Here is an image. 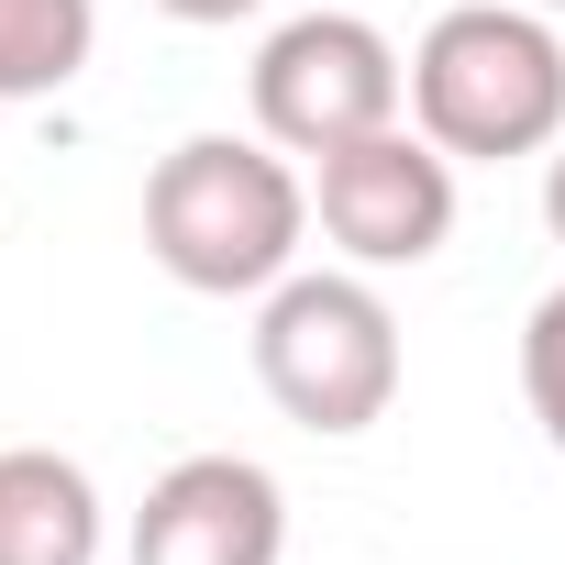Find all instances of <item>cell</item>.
Returning a JSON list of instances; mask_svg holds the SVG:
<instances>
[{
  "label": "cell",
  "instance_id": "obj_3",
  "mask_svg": "<svg viewBox=\"0 0 565 565\" xmlns=\"http://www.w3.org/2000/svg\"><path fill=\"white\" fill-rule=\"evenodd\" d=\"M255 388L300 433H377L399 399V311L366 266H289L255 311Z\"/></svg>",
  "mask_w": 565,
  "mask_h": 565
},
{
  "label": "cell",
  "instance_id": "obj_4",
  "mask_svg": "<svg viewBox=\"0 0 565 565\" xmlns=\"http://www.w3.org/2000/svg\"><path fill=\"white\" fill-rule=\"evenodd\" d=\"M411 122V56L366 12H300L255 45V134L289 156H333Z\"/></svg>",
  "mask_w": 565,
  "mask_h": 565
},
{
  "label": "cell",
  "instance_id": "obj_1",
  "mask_svg": "<svg viewBox=\"0 0 565 565\" xmlns=\"http://www.w3.org/2000/svg\"><path fill=\"white\" fill-rule=\"evenodd\" d=\"M311 178L266 134H189L145 178V255L200 300H266L300 266Z\"/></svg>",
  "mask_w": 565,
  "mask_h": 565
},
{
  "label": "cell",
  "instance_id": "obj_2",
  "mask_svg": "<svg viewBox=\"0 0 565 565\" xmlns=\"http://www.w3.org/2000/svg\"><path fill=\"white\" fill-rule=\"evenodd\" d=\"M411 122L455 167H510L565 145V34L532 0H455L411 45Z\"/></svg>",
  "mask_w": 565,
  "mask_h": 565
},
{
  "label": "cell",
  "instance_id": "obj_8",
  "mask_svg": "<svg viewBox=\"0 0 565 565\" xmlns=\"http://www.w3.org/2000/svg\"><path fill=\"white\" fill-rule=\"evenodd\" d=\"M100 0H0V100H45L89 67Z\"/></svg>",
  "mask_w": 565,
  "mask_h": 565
},
{
  "label": "cell",
  "instance_id": "obj_6",
  "mask_svg": "<svg viewBox=\"0 0 565 565\" xmlns=\"http://www.w3.org/2000/svg\"><path fill=\"white\" fill-rule=\"evenodd\" d=\"M289 488L255 455H178L134 510V565H277Z\"/></svg>",
  "mask_w": 565,
  "mask_h": 565
},
{
  "label": "cell",
  "instance_id": "obj_11",
  "mask_svg": "<svg viewBox=\"0 0 565 565\" xmlns=\"http://www.w3.org/2000/svg\"><path fill=\"white\" fill-rule=\"evenodd\" d=\"M543 233H554V244H565V145H554V156H543Z\"/></svg>",
  "mask_w": 565,
  "mask_h": 565
},
{
  "label": "cell",
  "instance_id": "obj_7",
  "mask_svg": "<svg viewBox=\"0 0 565 565\" xmlns=\"http://www.w3.org/2000/svg\"><path fill=\"white\" fill-rule=\"evenodd\" d=\"M0 565H100V488L56 444L0 455Z\"/></svg>",
  "mask_w": 565,
  "mask_h": 565
},
{
  "label": "cell",
  "instance_id": "obj_10",
  "mask_svg": "<svg viewBox=\"0 0 565 565\" xmlns=\"http://www.w3.org/2000/svg\"><path fill=\"white\" fill-rule=\"evenodd\" d=\"M167 23H244V12H266V0H156Z\"/></svg>",
  "mask_w": 565,
  "mask_h": 565
},
{
  "label": "cell",
  "instance_id": "obj_9",
  "mask_svg": "<svg viewBox=\"0 0 565 565\" xmlns=\"http://www.w3.org/2000/svg\"><path fill=\"white\" fill-rule=\"evenodd\" d=\"M521 399H532L543 444L565 455V289H543L532 322H521Z\"/></svg>",
  "mask_w": 565,
  "mask_h": 565
},
{
  "label": "cell",
  "instance_id": "obj_5",
  "mask_svg": "<svg viewBox=\"0 0 565 565\" xmlns=\"http://www.w3.org/2000/svg\"><path fill=\"white\" fill-rule=\"evenodd\" d=\"M311 222L344 244V266H433L455 244V156L422 122H388L366 145L311 156Z\"/></svg>",
  "mask_w": 565,
  "mask_h": 565
},
{
  "label": "cell",
  "instance_id": "obj_12",
  "mask_svg": "<svg viewBox=\"0 0 565 565\" xmlns=\"http://www.w3.org/2000/svg\"><path fill=\"white\" fill-rule=\"evenodd\" d=\"M532 12H565V0H532Z\"/></svg>",
  "mask_w": 565,
  "mask_h": 565
}]
</instances>
